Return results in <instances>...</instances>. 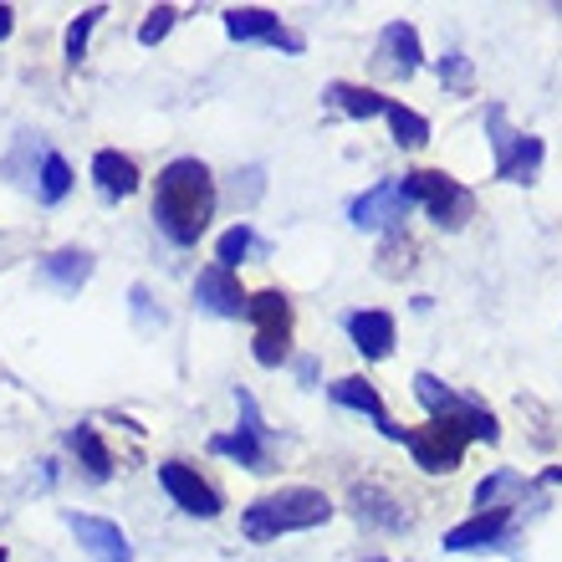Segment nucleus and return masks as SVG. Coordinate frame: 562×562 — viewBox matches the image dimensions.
Listing matches in <instances>:
<instances>
[{"label":"nucleus","instance_id":"aec40b11","mask_svg":"<svg viewBox=\"0 0 562 562\" xmlns=\"http://www.w3.org/2000/svg\"><path fill=\"white\" fill-rule=\"evenodd\" d=\"M92 179H98V190L103 194L123 200V194L138 190V164L128 159V154H119V148H103V154L92 159Z\"/></svg>","mask_w":562,"mask_h":562},{"label":"nucleus","instance_id":"1a4fd4ad","mask_svg":"<svg viewBox=\"0 0 562 562\" xmlns=\"http://www.w3.org/2000/svg\"><path fill=\"white\" fill-rule=\"evenodd\" d=\"M409 210H415V200L404 194L400 179H384V184H373L369 194H358L353 205H348V221L358 231H394V225L409 221Z\"/></svg>","mask_w":562,"mask_h":562},{"label":"nucleus","instance_id":"cd10ccee","mask_svg":"<svg viewBox=\"0 0 562 562\" xmlns=\"http://www.w3.org/2000/svg\"><path fill=\"white\" fill-rule=\"evenodd\" d=\"M175 15H179V11H169V5H159V11H148V21L138 26V42L154 46L159 36H169V26H175Z\"/></svg>","mask_w":562,"mask_h":562},{"label":"nucleus","instance_id":"c85d7f7f","mask_svg":"<svg viewBox=\"0 0 562 562\" xmlns=\"http://www.w3.org/2000/svg\"><path fill=\"white\" fill-rule=\"evenodd\" d=\"M11 26H15V11L11 5H0V36H11Z\"/></svg>","mask_w":562,"mask_h":562},{"label":"nucleus","instance_id":"b1692460","mask_svg":"<svg viewBox=\"0 0 562 562\" xmlns=\"http://www.w3.org/2000/svg\"><path fill=\"white\" fill-rule=\"evenodd\" d=\"M389 128H394V138H400L404 148H419V144H429V123L419 119L415 108H404V103H389Z\"/></svg>","mask_w":562,"mask_h":562},{"label":"nucleus","instance_id":"412c9836","mask_svg":"<svg viewBox=\"0 0 562 562\" xmlns=\"http://www.w3.org/2000/svg\"><path fill=\"white\" fill-rule=\"evenodd\" d=\"M327 103L338 108V113H348V119H384L394 98H379V92L353 88V82H333V88H327Z\"/></svg>","mask_w":562,"mask_h":562},{"label":"nucleus","instance_id":"f3484780","mask_svg":"<svg viewBox=\"0 0 562 562\" xmlns=\"http://www.w3.org/2000/svg\"><path fill=\"white\" fill-rule=\"evenodd\" d=\"M327 394H333V404H342V409H358V415H369L373 425L389 435V440H404V429L389 425V409H384V400H379V389H373L369 379H338V384L327 389Z\"/></svg>","mask_w":562,"mask_h":562},{"label":"nucleus","instance_id":"f8f14e48","mask_svg":"<svg viewBox=\"0 0 562 562\" xmlns=\"http://www.w3.org/2000/svg\"><path fill=\"white\" fill-rule=\"evenodd\" d=\"M67 527L77 532V542L88 548L92 562H134V548H128V537H123L119 521L77 517V512H67Z\"/></svg>","mask_w":562,"mask_h":562},{"label":"nucleus","instance_id":"a878e982","mask_svg":"<svg viewBox=\"0 0 562 562\" xmlns=\"http://www.w3.org/2000/svg\"><path fill=\"white\" fill-rule=\"evenodd\" d=\"M103 15H108L103 5H92V11H82V15H77V21H72V26H67V61H72V67H77V61H82V57H88V31L98 26Z\"/></svg>","mask_w":562,"mask_h":562},{"label":"nucleus","instance_id":"4be33fe9","mask_svg":"<svg viewBox=\"0 0 562 562\" xmlns=\"http://www.w3.org/2000/svg\"><path fill=\"white\" fill-rule=\"evenodd\" d=\"M67 445L77 450V460H82V471L92 475V481H108L113 475V456H108V445H103V435L92 425H77V429H67Z\"/></svg>","mask_w":562,"mask_h":562},{"label":"nucleus","instance_id":"7ed1b4c3","mask_svg":"<svg viewBox=\"0 0 562 562\" xmlns=\"http://www.w3.org/2000/svg\"><path fill=\"white\" fill-rule=\"evenodd\" d=\"M400 184L415 205L429 210V221L445 225V231H460V225L475 215V194L465 190L460 179L445 175V169H415V175H404Z\"/></svg>","mask_w":562,"mask_h":562},{"label":"nucleus","instance_id":"39448f33","mask_svg":"<svg viewBox=\"0 0 562 562\" xmlns=\"http://www.w3.org/2000/svg\"><path fill=\"white\" fill-rule=\"evenodd\" d=\"M415 400L425 404L435 419H450V425H460L471 440H502V429H496V415L491 409H481V404H471V400H460L450 384H440L435 373H415Z\"/></svg>","mask_w":562,"mask_h":562},{"label":"nucleus","instance_id":"c756f323","mask_svg":"<svg viewBox=\"0 0 562 562\" xmlns=\"http://www.w3.org/2000/svg\"><path fill=\"white\" fill-rule=\"evenodd\" d=\"M0 562H5V548H0Z\"/></svg>","mask_w":562,"mask_h":562},{"label":"nucleus","instance_id":"9d476101","mask_svg":"<svg viewBox=\"0 0 562 562\" xmlns=\"http://www.w3.org/2000/svg\"><path fill=\"white\" fill-rule=\"evenodd\" d=\"M159 486L175 496L179 512H190V517H221V496L210 481H200V471H190L184 460H164L159 465Z\"/></svg>","mask_w":562,"mask_h":562},{"label":"nucleus","instance_id":"bb28decb","mask_svg":"<svg viewBox=\"0 0 562 562\" xmlns=\"http://www.w3.org/2000/svg\"><path fill=\"white\" fill-rule=\"evenodd\" d=\"M440 77H445V88H456V92H471V61L460 57V52H450V57L440 61Z\"/></svg>","mask_w":562,"mask_h":562},{"label":"nucleus","instance_id":"f03ea898","mask_svg":"<svg viewBox=\"0 0 562 562\" xmlns=\"http://www.w3.org/2000/svg\"><path fill=\"white\" fill-rule=\"evenodd\" d=\"M333 517V502H327L323 491L312 486H281L271 496L246 506V517H240V532L251 537V542H277L286 532H307V527H323Z\"/></svg>","mask_w":562,"mask_h":562},{"label":"nucleus","instance_id":"6e6552de","mask_svg":"<svg viewBox=\"0 0 562 562\" xmlns=\"http://www.w3.org/2000/svg\"><path fill=\"white\" fill-rule=\"evenodd\" d=\"M236 404H240V429H236V435H215V440H210V450H215V456L240 460L246 471H271L267 425H261V415H256V400L246 394V389H236Z\"/></svg>","mask_w":562,"mask_h":562},{"label":"nucleus","instance_id":"6ab92c4d","mask_svg":"<svg viewBox=\"0 0 562 562\" xmlns=\"http://www.w3.org/2000/svg\"><path fill=\"white\" fill-rule=\"evenodd\" d=\"M88 277H92V256L77 251V246H61V251H52L42 261V281H52L61 296H72Z\"/></svg>","mask_w":562,"mask_h":562},{"label":"nucleus","instance_id":"f257e3e1","mask_svg":"<svg viewBox=\"0 0 562 562\" xmlns=\"http://www.w3.org/2000/svg\"><path fill=\"white\" fill-rule=\"evenodd\" d=\"M210 215H215V179L200 159H175L159 175V194H154V221L175 246H194L205 236Z\"/></svg>","mask_w":562,"mask_h":562},{"label":"nucleus","instance_id":"5701e85b","mask_svg":"<svg viewBox=\"0 0 562 562\" xmlns=\"http://www.w3.org/2000/svg\"><path fill=\"white\" fill-rule=\"evenodd\" d=\"M271 246L267 240H256V231L246 221L240 225H231V231H225L221 240H215V267H225V271H236L240 261H246V256H267Z\"/></svg>","mask_w":562,"mask_h":562},{"label":"nucleus","instance_id":"0eeeda50","mask_svg":"<svg viewBox=\"0 0 562 562\" xmlns=\"http://www.w3.org/2000/svg\"><path fill=\"white\" fill-rule=\"evenodd\" d=\"M404 445H409V456H415L419 471L429 475H450L465 460V445H471V435L460 425H450V419H429V425L409 429L404 435Z\"/></svg>","mask_w":562,"mask_h":562},{"label":"nucleus","instance_id":"423d86ee","mask_svg":"<svg viewBox=\"0 0 562 562\" xmlns=\"http://www.w3.org/2000/svg\"><path fill=\"white\" fill-rule=\"evenodd\" d=\"M246 317L256 323V363L281 369L286 353H292V302L281 292H256L246 302Z\"/></svg>","mask_w":562,"mask_h":562},{"label":"nucleus","instance_id":"a211bd4d","mask_svg":"<svg viewBox=\"0 0 562 562\" xmlns=\"http://www.w3.org/2000/svg\"><path fill=\"white\" fill-rule=\"evenodd\" d=\"M348 338L363 358H389L394 353V317L389 312H353L348 317Z\"/></svg>","mask_w":562,"mask_h":562},{"label":"nucleus","instance_id":"20e7f679","mask_svg":"<svg viewBox=\"0 0 562 562\" xmlns=\"http://www.w3.org/2000/svg\"><path fill=\"white\" fill-rule=\"evenodd\" d=\"M486 134H491V148H496V179H512V184H532V179L542 175V159H548V148H542V138L517 134V128L506 123V108H496V103L486 108Z\"/></svg>","mask_w":562,"mask_h":562},{"label":"nucleus","instance_id":"dca6fc26","mask_svg":"<svg viewBox=\"0 0 562 562\" xmlns=\"http://www.w3.org/2000/svg\"><path fill=\"white\" fill-rule=\"evenodd\" d=\"M225 31L236 42H271V46H286V52H302V36L277 26V15L261 11V5H246V11H225Z\"/></svg>","mask_w":562,"mask_h":562},{"label":"nucleus","instance_id":"ddd939ff","mask_svg":"<svg viewBox=\"0 0 562 562\" xmlns=\"http://www.w3.org/2000/svg\"><path fill=\"white\" fill-rule=\"evenodd\" d=\"M419 31L409 26V21H394V26H384V36H379V52H373V67L389 77H415L419 72Z\"/></svg>","mask_w":562,"mask_h":562},{"label":"nucleus","instance_id":"393cba45","mask_svg":"<svg viewBox=\"0 0 562 562\" xmlns=\"http://www.w3.org/2000/svg\"><path fill=\"white\" fill-rule=\"evenodd\" d=\"M67 190H72V169H67V159H61V154H52V148H46V154H42V200H46V205H57V200H67Z\"/></svg>","mask_w":562,"mask_h":562},{"label":"nucleus","instance_id":"9b49d317","mask_svg":"<svg viewBox=\"0 0 562 562\" xmlns=\"http://www.w3.org/2000/svg\"><path fill=\"white\" fill-rule=\"evenodd\" d=\"M517 537V527H512V512H481V517L460 521V527H450L445 532V552H486V548H506Z\"/></svg>","mask_w":562,"mask_h":562},{"label":"nucleus","instance_id":"4468645a","mask_svg":"<svg viewBox=\"0 0 562 562\" xmlns=\"http://www.w3.org/2000/svg\"><path fill=\"white\" fill-rule=\"evenodd\" d=\"M348 502H353L358 521H373V527H384V532H409V527H415V517L400 506V496H389L379 481H358Z\"/></svg>","mask_w":562,"mask_h":562},{"label":"nucleus","instance_id":"2eb2a0df","mask_svg":"<svg viewBox=\"0 0 562 562\" xmlns=\"http://www.w3.org/2000/svg\"><path fill=\"white\" fill-rule=\"evenodd\" d=\"M194 302H200L205 312H215V317H240L251 296L240 292L236 271H225V267H205V271H200V281H194Z\"/></svg>","mask_w":562,"mask_h":562}]
</instances>
